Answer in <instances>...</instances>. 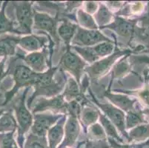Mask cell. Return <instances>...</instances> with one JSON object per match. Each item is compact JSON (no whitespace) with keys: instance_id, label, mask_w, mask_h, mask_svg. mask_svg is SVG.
<instances>
[{"instance_id":"1","label":"cell","mask_w":149,"mask_h":148,"mask_svg":"<svg viewBox=\"0 0 149 148\" xmlns=\"http://www.w3.org/2000/svg\"><path fill=\"white\" fill-rule=\"evenodd\" d=\"M59 69L58 66L51 67L42 73H36L33 81V86L35 90L28 101V107H31L35 98L39 96H45L47 97H54L58 96L59 93L65 88L66 77H62L60 81L54 79V75Z\"/></svg>"},{"instance_id":"2","label":"cell","mask_w":149,"mask_h":148,"mask_svg":"<svg viewBox=\"0 0 149 148\" xmlns=\"http://www.w3.org/2000/svg\"><path fill=\"white\" fill-rule=\"evenodd\" d=\"M29 88H25L20 97L19 98L18 101L13 105L15 115H16L17 130H18L17 141H18L19 147L20 148H23L24 143H25V135L31 128L33 122V114L30 112L25 104L26 95Z\"/></svg>"},{"instance_id":"3","label":"cell","mask_w":149,"mask_h":148,"mask_svg":"<svg viewBox=\"0 0 149 148\" xmlns=\"http://www.w3.org/2000/svg\"><path fill=\"white\" fill-rule=\"evenodd\" d=\"M12 75H13L14 85L11 90L5 93L2 107H4L8 104L12 100L13 96L17 94V92L22 88L23 87L30 88L31 86H33L36 73L33 72L27 65L20 64V65L15 66L12 71Z\"/></svg>"},{"instance_id":"4","label":"cell","mask_w":149,"mask_h":148,"mask_svg":"<svg viewBox=\"0 0 149 148\" xmlns=\"http://www.w3.org/2000/svg\"><path fill=\"white\" fill-rule=\"evenodd\" d=\"M14 6L17 21L16 29L18 35L32 34L33 25V3L31 2H11Z\"/></svg>"},{"instance_id":"5","label":"cell","mask_w":149,"mask_h":148,"mask_svg":"<svg viewBox=\"0 0 149 148\" xmlns=\"http://www.w3.org/2000/svg\"><path fill=\"white\" fill-rule=\"evenodd\" d=\"M86 66L87 62H85L79 55L70 51V47L65 48V51L61 57L58 65L62 71H66L71 74L79 85H80L81 79Z\"/></svg>"},{"instance_id":"6","label":"cell","mask_w":149,"mask_h":148,"mask_svg":"<svg viewBox=\"0 0 149 148\" xmlns=\"http://www.w3.org/2000/svg\"><path fill=\"white\" fill-rule=\"evenodd\" d=\"M130 53H131V51L129 50H117L108 57L102 58L92 64L91 66L85 69V72L88 73V75L92 79H98L107 74L120 58L125 55H128Z\"/></svg>"},{"instance_id":"7","label":"cell","mask_w":149,"mask_h":148,"mask_svg":"<svg viewBox=\"0 0 149 148\" xmlns=\"http://www.w3.org/2000/svg\"><path fill=\"white\" fill-rule=\"evenodd\" d=\"M58 22L59 19L56 16L54 17L48 13L33 10V28L43 33H47V36L56 45L60 42L57 33Z\"/></svg>"},{"instance_id":"8","label":"cell","mask_w":149,"mask_h":148,"mask_svg":"<svg viewBox=\"0 0 149 148\" xmlns=\"http://www.w3.org/2000/svg\"><path fill=\"white\" fill-rule=\"evenodd\" d=\"M105 42L113 41L98 30H87L78 26L70 44L77 47H93Z\"/></svg>"},{"instance_id":"9","label":"cell","mask_w":149,"mask_h":148,"mask_svg":"<svg viewBox=\"0 0 149 148\" xmlns=\"http://www.w3.org/2000/svg\"><path fill=\"white\" fill-rule=\"evenodd\" d=\"M91 94L92 99L94 103L99 107L102 110V113L109 119L116 127V128L121 133L122 135L127 139L128 142V132L125 128V113L116 106L111 103H100L96 99L91 91H90Z\"/></svg>"},{"instance_id":"10","label":"cell","mask_w":149,"mask_h":148,"mask_svg":"<svg viewBox=\"0 0 149 148\" xmlns=\"http://www.w3.org/2000/svg\"><path fill=\"white\" fill-rule=\"evenodd\" d=\"M65 114L42 113L33 114V122L31 128V133L40 137H46L48 130L57 123L58 121Z\"/></svg>"},{"instance_id":"11","label":"cell","mask_w":149,"mask_h":148,"mask_svg":"<svg viewBox=\"0 0 149 148\" xmlns=\"http://www.w3.org/2000/svg\"><path fill=\"white\" fill-rule=\"evenodd\" d=\"M52 57L50 49H42V51H37V52L31 53L25 56H19L21 58L28 67L36 73H42L45 72L48 69V67H51V62L48 59V54Z\"/></svg>"},{"instance_id":"12","label":"cell","mask_w":149,"mask_h":148,"mask_svg":"<svg viewBox=\"0 0 149 148\" xmlns=\"http://www.w3.org/2000/svg\"><path fill=\"white\" fill-rule=\"evenodd\" d=\"M67 104L68 102L65 100L62 95H58L49 99L41 98L35 104L32 110V113L35 114L49 110L53 112V113H64L66 115Z\"/></svg>"},{"instance_id":"13","label":"cell","mask_w":149,"mask_h":148,"mask_svg":"<svg viewBox=\"0 0 149 148\" xmlns=\"http://www.w3.org/2000/svg\"><path fill=\"white\" fill-rule=\"evenodd\" d=\"M48 41L50 42V50L53 51V47L55 44L51 39H48V36H41L34 34L26 35L23 37H20L18 45L25 51L33 53L40 51H42V49L45 48Z\"/></svg>"},{"instance_id":"14","label":"cell","mask_w":149,"mask_h":148,"mask_svg":"<svg viewBox=\"0 0 149 148\" xmlns=\"http://www.w3.org/2000/svg\"><path fill=\"white\" fill-rule=\"evenodd\" d=\"M81 127L79 119L74 116H68L64 126V137L59 148H71L77 142L80 133Z\"/></svg>"},{"instance_id":"15","label":"cell","mask_w":149,"mask_h":148,"mask_svg":"<svg viewBox=\"0 0 149 148\" xmlns=\"http://www.w3.org/2000/svg\"><path fill=\"white\" fill-rule=\"evenodd\" d=\"M137 19H125L120 17L116 16L114 21L111 24H108L107 26L102 28L101 29L104 28H108L117 33L119 36L128 39L129 41L133 39V36L134 35L135 29H136V24L137 23Z\"/></svg>"},{"instance_id":"16","label":"cell","mask_w":149,"mask_h":148,"mask_svg":"<svg viewBox=\"0 0 149 148\" xmlns=\"http://www.w3.org/2000/svg\"><path fill=\"white\" fill-rule=\"evenodd\" d=\"M67 119V116L64 115L48 130L46 138L48 148H59L64 137V126Z\"/></svg>"},{"instance_id":"17","label":"cell","mask_w":149,"mask_h":148,"mask_svg":"<svg viewBox=\"0 0 149 148\" xmlns=\"http://www.w3.org/2000/svg\"><path fill=\"white\" fill-rule=\"evenodd\" d=\"M57 26V33L59 39H62L65 44V48L70 47V43L77 33L78 24L66 19L59 20Z\"/></svg>"},{"instance_id":"18","label":"cell","mask_w":149,"mask_h":148,"mask_svg":"<svg viewBox=\"0 0 149 148\" xmlns=\"http://www.w3.org/2000/svg\"><path fill=\"white\" fill-rule=\"evenodd\" d=\"M105 96L111 101L112 104L116 106V108H118L124 113H128L136 109L135 108V104L137 101L136 99H131L129 96L123 94L110 93L108 91L105 93Z\"/></svg>"},{"instance_id":"19","label":"cell","mask_w":149,"mask_h":148,"mask_svg":"<svg viewBox=\"0 0 149 148\" xmlns=\"http://www.w3.org/2000/svg\"><path fill=\"white\" fill-rule=\"evenodd\" d=\"M20 36L2 35L0 36V58L6 59L8 56H13L16 54Z\"/></svg>"},{"instance_id":"20","label":"cell","mask_w":149,"mask_h":148,"mask_svg":"<svg viewBox=\"0 0 149 148\" xmlns=\"http://www.w3.org/2000/svg\"><path fill=\"white\" fill-rule=\"evenodd\" d=\"M149 124L144 123L130 129L128 132V142L142 143L148 140Z\"/></svg>"},{"instance_id":"21","label":"cell","mask_w":149,"mask_h":148,"mask_svg":"<svg viewBox=\"0 0 149 148\" xmlns=\"http://www.w3.org/2000/svg\"><path fill=\"white\" fill-rule=\"evenodd\" d=\"M93 19L99 28H102L111 24L114 21V16L106 5L103 3L99 4V8L96 12Z\"/></svg>"},{"instance_id":"22","label":"cell","mask_w":149,"mask_h":148,"mask_svg":"<svg viewBox=\"0 0 149 148\" xmlns=\"http://www.w3.org/2000/svg\"><path fill=\"white\" fill-rule=\"evenodd\" d=\"M8 4V2H4L0 10V36L6 33L17 34V31L16 29V22L10 20L5 13V10H6Z\"/></svg>"},{"instance_id":"23","label":"cell","mask_w":149,"mask_h":148,"mask_svg":"<svg viewBox=\"0 0 149 148\" xmlns=\"http://www.w3.org/2000/svg\"><path fill=\"white\" fill-rule=\"evenodd\" d=\"M99 119H100V124L105 130L107 138L114 139L115 141L120 142V143H124V140L120 136L116 127L113 125V123L102 113L100 112V115H99Z\"/></svg>"},{"instance_id":"24","label":"cell","mask_w":149,"mask_h":148,"mask_svg":"<svg viewBox=\"0 0 149 148\" xmlns=\"http://www.w3.org/2000/svg\"><path fill=\"white\" fill-rule=\"evenodd\" d=\"M99 115L100 110L91 106H85L81 110L79 120L80 119L82 124L86 128L97 122L99 119Z\"/></svg>"},{"instance_id":"25","label":"cell","mask_w":149,"mask_h":148,"mask_svg":"<svg viewBox=\"0 0 149 148\" xmlns=\"http://www.w3.org/2000/svg\"><path fill=\"white\" fill-rule=\"evenodd\" d=\"M80 88L79 85L74 78H68L67 82L65 85L64 92H63V97L67 102L71 101L73 100H77L80 96Z\"/></svg>"},{"instance_id":"26","label":"cell","mask_w":149,"mask_h":148,"mask_svg":"<svg viewBox=\"0 0 149 148\" xmlns=\"http://www.w3.org/2000/svg\"><path fill=\"white\" fill-rule=\"evenodd\" d=\"M17 129V120L11 110L5 111L0 117V133L12 132Z\"/></svg>"},{"instance_id":"27","label":"cell","mask_w":149,"mask_h":148,"mask_svg":"<svg viewBox=\"0 0 149 148\" xmlns=\"http://www.w3.org/2000/svg\"><path fill=\"white\" fill-rule=\"evenodd\" d=\"M76 16V19L79 24L78 26L80 28L87 30H97L99 28L93 16L84 11L83 9H79L77 10Z\"/></svg>"},{"instance_id":"28","label":"cell","mask_w":149,"mask_h":148,"mask_svg":"<svg viewBox=\"0 0 149 148\" xmlns=\"http://www.w3.org/2000/svg\"><path fill=\"white\" fill-rule=\"evenodd\" d=\"M147 123L145 120L144 113L141 110L135 109L127 113L125 116V128L131 129L141 124Z\"/></svg>"},{"instance_id":"29","label":"cell","mask_w":149,"mask_h":148,"mask_svg":"<svg viewBox=\"0 0 149 148\" xmlns=\"http://www.w3.org/2000/svg\"><path fill=\"white\" fill-rule=\"evenodd\" d=\"M23 148H48L47 138L30 133L25 141Z\"/></svg>"},{"instance_id":"30","label":"cell","mask_w":149,"mask_h":148,"mask_svg":"<svg viewBox=\"0 0 149 148\" xmlns=\"http://www.w3.org/2000/svg\"><path fill=\"white\" fill-rule=\"evenodd\" d=\"M93 48L99 59H102L113 54L114 43L113 42H105L93 46Z\"/></svg>"},{"instance_id":"31","label":"cell","mask_w":149,"mask_h":148,"mask_svg":"<svg viewBox=\"0 0 149 148\" xmlns=\"http://www.w3.org/2000/svg\"><path fill=\"white\" fill-rule=\"evenodd\" d=\"M15 131L0 133V148H20L14 138Z\"/></svg>"},{"instance_id":"32","label":"cell","mask_w":149,"mask_h":148,"mask_svg":"<svg viewBox=\"0 0 149 148\" xmlns=\"http://www.w3.org/2000/svg\"><path fill=\"white\" fill-rule=\"evenodd\" d=\"M128 56H125L123 59L118 62V63L115 65L113 68H112V80L114 78H117L123 76L124 74H126L130 70L129 64L126 61ZM111 80V81H112Z\"/></svg>"},{"instance_id":"33","label":"cell","mask_w":149,"mask_h":148,"mask_svg":"<svg viewBox=\"0 0 149 148\" xmlns=\"http://www.w3.org/2000/svg\"><path fill=\"white\" fill-rule=\"evenodd\" d=\"M88 133L91 135V140H105L107 135L103 127L100 123H94L88 127Z\"/></svg>"},{"instance_id":"34","label":"cell","mask_w":149,"mask_h":148,"mask_svg":"<svg viewBox=\"0 0 149 148\" xmlns=\"http://www.w3.org/2000/svg\"><path fill=\"white\" fill-rule=\"evenodd\" d=\"M110 148H147L149 147V140L142 143L136 144H123L116 142L114 139L107 138Z\"/></svg>"},{"instance_id":"35","label":"cell","mask_w":149,"mask_h":148,"mask_svg":"<svg viewBox=\"0 0 149 148\" xmlns=\"http://www.w3.org/2000/svg\"><path fill=\"white\" fill-rule=\"evenodd\" d=\"M144 4L143 2H134L131 5H129L128 8H125L122 10V11H125V13H123V15L125 14H132V15H137L139 13H143L144 10Z\"/></svg>"},{"instance_id":"36","label":"cell","mask_w":149,"mask_h":148,"mask_svg":"<svg viewBox=\"0 0 149 148\" xmlns=\"http://www.w3.org/2000/svg\"><path fill=\"white\" fill-rule=\"evenodd\" d=\"M83 148H110L108 140H88L82 143Z\"/></svg>"},{"instance_id":"37","label":"cell","mask_w":149,"mask_h":148,"mask_svg":"<svg viewBox=\"0 0 149 148\" xmlns=\"http://www.w3.org/2000/svg\"><path fill=\"white\" fill-rule=\"evenodd\" d=\"M99 8L98 2H84V11L88 14H95Z\"/></svg>"},{"instance_id":"38","label":"cell","mask_w":149,"mask_h":148,"mask_svg":"<svg viewBox=\"0 0 149 148\" xmlns=\"http://www.w3.org/2000/svg\"><path fill=\"white\" fill-rule=\"evenodd\" d=\"M137 21H139L142 24L143 28H148L149 27V2L148 4V8L146 11L140 16H139L137 19Z\"/></svg>"},{"instance_id":"39","label":"cell","mask_w":149,"mask_h":148,"mask_svg":"<svg viewBox=\"0 0 149 148\" xmlns=\"http://www.w3.org/2000/svg\"><path fill=\"white\" fill-rule=\"evenodd\" d=\"M122 5V2H106V6L109 8L110 10L113 9H119Z\"/></svg>"},{"instance_id":"40","label":"cell","mask_w":149,"mask_h":148,"mask_svg":"<svg viewBox=\"0 0 149 148\" xmlns=\"http://www.w3.org/2000/svg\"><path fill=\"white\" fill-rule=\"evenodd\" d=\"M5 59L0 60V81L6 76V73H5Z\"/></svg>"},{"instance_id":"41","label":"cell","mask_w":149,"mask_h":148,"mask_svg":"<svg viewBox=\"0 0 149 148\" xmlns=\"http://www.w3.org/2000/svg\"><path fill=\"white\" fill-rule=\"evenodd\" d=\"M5 111H6V110H5V108H2V107H0V117H1L2 115H3L4 113H5Z\"/></svg>"},{"instance_id":"42","label":"cell","mask_w":149,"mask_h":148,"mask_svg":"<svg viewBox=\"0 0 149 148\" xmlns=\"http://www.w3.org/2000/svg\"><path fill=\"white\" fill-rule=\"evenodd\" d=\"M143 62H146V63L149 64V58H148V57H145V59H143Z\"/></svg>"},{"instance_id":"43","label":"cell","mask_w":149,"mask_h":148,"mask_svg":"<svg viewBox=\"0 0 149 148\" xmlns=\"http://www.w3.org/2000/svg\"><path fill=\"white\" fill-rule=\"evenodd\" d=\"M2 2H0V9H1V8H2Z\"/></svg>"},{"instance_id":"44","label":"cell","mask_w":149,"mask_h":148,"mask_svg":"<svg viewBox=\"0 0 149 148\" xmlns=\"http://www.w3.org/2000/svg\"><path fill=\"white\" fill-rule=\"evenodd\" d=\"M65 148H69V147H65Z\"/></svg>"},{"instance_id":"45","label":"cell","mask_w":149,"mask_h":148,"mask_svg":"<svg viewBox=\"0 0 149 148\" xmlns=\"http://www.w3.org/2000/svg\"><path fill=\"white\" fill-rule=\"evenodd\" d=\"M0 107H1V105H0Z\"/></svg>"}]
</instances>
